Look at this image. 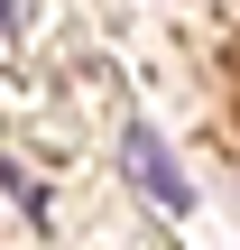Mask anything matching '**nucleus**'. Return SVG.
Here are the masks:
<instances>
[{
  "label": "nucleus",
  "instance_id": "1",
  "mask_svg": "<svg viewBox=\"0 0 240 250\" xmlns=\"http://www.w3.org/2000/svg\"><path fill=\"white\" fill-rule=\"evenodd\" d=\"M120 158H129V176H139V195H157L166 213H185V204H194V186L176 176V158L157 148V130H129V139H120Z\"/></svg>",
  "mask_w": 240,
  "mask_h": 250
}]
</instances>
